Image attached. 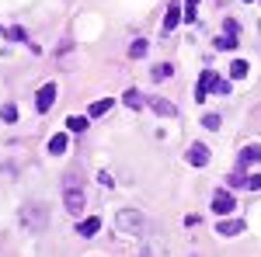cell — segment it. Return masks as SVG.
I'll return each instance as SVG.
<instances>
[{"mask_svg": "<svg viewBox=\"0 0 261 257\" xmlns=\"http://www.w3.org/2000/svg\"><path fill=\"white\" fill-rule=\"evenodd\" d=\"M115 230H119V233L143 237V233H146V216H143L140 209H119V212H115Z\"/></svg>", "mask_w": 261, "mask_h": 257, "instance_id": "obj_1", "label": "cell"}, {"mask_svg": "<svg viewBox=\"0 0 261 257\" xmlns=\"http://www.w3.org/2000/svg\"><path fill=\"white\" fill-rule=\"evenodd\" d=\"M21 222H24L28 233L45 230V226H49V205H45V202H28V205L21 209Z\"/></svg>", "mask_w": 261, "mask_h": 257, "instance_id": "obj_2", "label": "cell"}, {"mask_svg": "<svg viewBox=\"0 0 261 257\" xmlns=\"http://www.w3.org/2000/svg\"><path fill=\"white\" fill-rule=\"evenodd\" d=\"M209 91H216V94H230V83L226 80H220L216 73H202L199 83H195V101H205V94Z\"/></svg>", "mask_w": 261, "mask_h": 257, "instance_id": "obj_3", "label": "cell"}, {"mask_svg": "<svg viewBox=\"0 0 261 257\" xmlns=\"http://www.w3.org/2000/svg\"><path fill=\"white\" fill-rule=\"evenodd\" d=\"M63 202H66V212H70V216H81L84 212V188L81 184H70V188L63 191Z\"/></svg>", "mask_w": 261, "mask_h": 257, "instance_id": "obj_4", "label": "cell"}, {"mask_svg": "<svg viewBox=\"0 0 261 257\" xmlns=\"http://www.w3.org/2000/svg\"><path fill=\"white\" fill-rule=\"evenodd\" d=\"M213 212H216V216H230V212H237V202H233V191H226V188H220V191L213 195Z\"/></svg>", "mask_w": 261, "mask_h": 257, "instance_id": "obj_5", "label": "cell"}, {"mask_svg": "<svg viewBox=\"0 0 261 257\" xmlns=\"http://www.w3.org/2000/svg\"><path fill=\"white\" fill-rule=\"evenodd\" d=\"M254 163H261V146L258 142H251V146H244L241 150V157H237V167H233V170H247V167H254Z\"/></svg>", "mask_w": 261, "mask_h": 257, "instance_id": "obj_6", "label": "cell"}, {"mask_svg": "<svg viewBox=\"0 0 261 257\" xmlns=\"http://www.w3.org/2000/svg\"><path fill=\"white\" fill-rule=\"evenodd\" d=\"M56 101V83H42L39 94H35V111H49Z\"/></svg>", "mask_w": 261, "mask_h": 257, "instance_id": "obj_7", "label": "cell"}, {"mask_svg": "<svg viewBox=\"0 0 261 257\" xmlns=\"http://www.w3.org/2000/svg\"><path fill=\"white\" fill-rule=\"evenodd\" d=\"M185 157H188V163H192V167H205V163H209V157H213V153H209V146H205V142H192V146H188V153H185Z\"/></svg>", "mask_w": 261, "mask_h": 257, "instance_id": "obj_8", "label": "cell"}, {"mask_svg": "<svg viewBox=\"0 0 261 257\" xmlns=\"http://www.w3.org/2000/svg\"><path fill=\"white\" fill-rule=\"evenodd\" d=\"M216 233H220V237H241V233H244V219L223 216V219H220V226H216Z\"/></svg>", "mask_w": 261, "mask_h": 257, "instance_id": "obj_9", "label": "cell"}, {"mask_svg": "<svg viewBox=\"0 0 261 257\" xmlns=\"http://www.w3.org/2000/svg\"><path fill=\"white\" fill-rule=\"evenodd\" d=\"M150 108H153L157 115H164V119H174V115H178V108H174L167 98H150Z\"/></svg>", "mask_w": 261, "mask_h": 257, "instance_id": "obj_10", "label": "cell"}, {"mask_svg": "<svg viewBox=\"0 0 261 257\" xmlns=\"http://www.w3.org/2000/svg\"><path fill=\"white\" fill-rule=\"evenodd\" d=\"M178 21H185V14H181L178 4H171V7H167V14H164V32H174V28H178Z\"/></svg>", "mask_w": 261, "mask_h": 257, "instance_id": "obj_11", "label": "cell"}, {"mask_svg": "<svg viewBox=\"0 0 261 257\" xmlns=\"http://www.w3.org/2000/svg\"><path fill=\"white\" fill-rule=\"evenodd\" d=\"M98 230H101V219H98V216H91V219H81V226H77V233H81V237H94Z\"/></svg>", "mask_w": 261, "mask_h": 257, "instance_id": "obj_12", "label": "cell"}, {"mask_svg": "<svg viewBox=\"0 0 261 257\" xmlns=\"http://www.w3.org/2000/svg\"><path fill=\"white\" fill-rule=\"evenodd\" d=\"M49 153L53 157H63L66 153V132H56V136L49 139Z\"/></svg>", "mask_w": 261, "mask_h": 257, "instance_id": "obj_13", "label": "cell"}, {"mask_svg": "<svg viewBox=\"0 0 261 257\" xmlns=\"http://www.w3.org/2000/svg\"><path fill=\"white\" fill-rule=\"evenodd\" d=\"M112 104H115L112 98H101V101H94V104H91V111H87V115H91V119H101V115H105Z\"/></svg>", "mask_w": 261, "mask_h": 257, "instance_id": "obj_14", "label": "cell"}, {"mask_svg": "<svg viewBox=\"0 0 261 257\" xmlns=\"http://www.w3.org/2000/svg\"><path fill=\"white\" fill-rule=\"evenodd\" d=\"M146 45H150L146 39H136L133 45H129V56H133V60H143V56H146Z\"/></svg>", "mask_w": 261, "mask_h": 257, "instance_id": "obj_15", "label": "cell"}, {"mask_svg": "<svg viewBox=\"0 0 261 257\" xmlns=\"http://www.w3.org/2000/svg\"><path fill=\"white\" fill-rule=\"evenodd\" d=\"M213 45H216V49H220V52H230V49H233V45H237V35H220V39L213 42Z\"/></svg>", "mask_w": 261, "mask_h": 257, "instance_id": "obj_16", "label": "cell"}, {"mask_svg": "<svg viewBox=\"0 0 261 257\" xmlns=\"http://www.w3.org/2000/svg\"><path fill=\"white\" fill-rule=\"evenodd\" d=\"M66 129L70 132H87V119L84 115H73V119H66Z\"/></svg>", "mask_w": 261, "mask_h": 257, "instance_id": "obj_17", "label": "cell"}, {"mask_svg": "<svg viewBox=\"0 0 261 257\" xmlns=\"http://www.w3.org/2000/svg\"><path fill=\"white\" fill-rule=\"evenodd\" d=\"M171 73H174V70H171V63H161V66H153V73H150V77H153V80H167Z\"/></svg>", "mask_w": 261, "mask_h": 257, "instance_id": "obj_18", "label": "cell"}, {"mask_svg": "<svg viewBox=\"0 0 261 257\" xmlns=\"http://www.w3.org/2000/svg\"><path fill=\"white\" fill-rule=\"evenodd\" d=\"M122 101H125L129 108H143V98H140V91H125V94H122Z\"/></svg>", "mask_w": 261, "mask_h": 257, "instance_id": "obj_19", "label": "cell"}, {"mask_svg": "<svg viewBox=\"0 0 261 257\" xmlns=\"http://www.w3.org/2000/svg\"><path fill=\"white\" fill-rule=\"evenodd\" d=\"M230 77H233V80L247 77V63H244V60H233V66H230Z\"/></svg>", "mask_w": 261, "mask_h": 257, "instance_id": "obj_20", "label": "cell"}, {"mask_svg": "<svg viewBox=\"0 0 261 257\" xmlns=\"http://www.w3.org/2000/svg\"><path fill=\"white\" fill-rule=\"evenodd\" d=\"M0 119L4 122H18V108H14V104H4V108H0Z\"/></svg>", "mask_w": 261, "mask_h": 257, "instance_id": "obj_21", "label": "cell"}, {"mask_svg": "<svg viewBox=\"0 0 261 257\" xmlns=\"http://www.w3.org/2000/svg\"><path fill=\"white\" fill-rule=\"evenodd\" d=\"M195 7H199V0H185V21H195Z\"/></svg>", "mask_w": 261, "mask_h": 257, "instance_id": "obj_22", "label": "cell"}, {"mask_svg": "<svg viewBox=\"0 0 261 257\" xmlns=\"http://www.w3.org/2000/svg\"><path fill=\"white\" fill-rule=\"evenodd\" d=\"M244 188H247V191H258V188H261V174H251V178H247V184H244Z\"/></svg>", "mask_w": 261, "mask_h": 257, "instance_id": "obj_23", "label": "cell"}, {"mask_svg": "<svg viewBox=\"0 0 261 257\" xmlns=\"http://www.w3.org/2000/svg\"><path fill=\"white\" fill-rule=\"evenodd\" d=\"M202 125H205V129H220V115H205Z\"/></svg>", "mask_w": 261, "mask_h": 257, "instance_id": "obj_24", "label": "cell"}, {"mask_svg": "<svg viewBox=\"0 0 261 257\" xmlns=\"http://www.w3.org/2000/svg\"><path fill=\"white\" fill-rule=\"evenodd\" d=\"M223 28H226V35H237V32H241V24H237L233 18H226V24H223Z\"/></svg>", "mask_w": 261, "mask_h": 257, "instance_id": "obj_25", "label": "cell"}]
</instances>
